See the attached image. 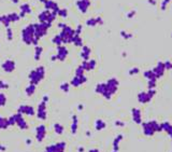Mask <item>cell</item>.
Listing matches in <instances>:
<instances>
[{"label":"cell","mask_w":172,"mask_h":152,"mask_svg":"<svg viewBox=\"0 0 172 152\" xmlns=\"http://www.w3.org/2000/svg\"><path fill=\"white\" fill-rule=\"evenodd\" d=\"M141 126H142V132H143V134L147 137H152L156 133H160V132H161L160 123H158V122L155 120L142 122Z\"/></svg>","instance_id":"6da1fadb"},{"label":"cell","mask_w":172,"mask_h":152,"mask_svg":"<svg viewBox=\"0 0 172 152\" xmlns=\"http://www.w3.org/2000/svg\"><path fill=\"white\" fill-rule=\"evenodd\" d=\"M49 100V97H43V99L40 101V104L38 105L37 110H36V115L39 120L45 121L47 119V110H46V104Z\"/></svg>","instance_id":"7a4b0ae2"},{"label":"cell","mask_w":172,"mask_h":152,"mask_svg":"<svg viewBox=\"0 0 172 152\" xmlns=\"http://www.w3.org/2000/svg\"><path fill=\"white\" fill-rule=\"evenodd\" d=\"M13 118H14V121H15V126H19V128H21L22 130H26L29 128V124L24 118V115L17 112V113L13 114Z\"/></svg>","instance_id":"3957f363"},{"label":"cell","mask_w":172,"mask_h":152,"mask_svg":"<svg viewBox=\"0 0 172 152\" xmlns=\"http://www.w3.org/2000/svg\"><path fill=\"white\" fill-rule=\"evenodd\" d=\"M67 143L65 141H59L56 143H52L50 146H47L44 152H66Z\"/></svg>","instance_id":"277c9868"},{"label":"cell","mask_w":172,"mask_h":152,"mask_svg":"<svg viewBox=\"0 0 172 152\" xmlns=\"http://www.w3.org/2000/svg\"><path fill=\"white\" fill-rule=\"evenodd\" d=\"M17 112L21 113L22 115H26V117L32 118L36 115V109L30 105H21L17 108Z\"/></svg>","instance_id":"5b68a950"},{"label":"cell","mask_w":172,"mask_h":152,"mask_svg":"<svg viewBox=\"0 0 172 152\" xmlns=\"http://www.w3.org/2000/svg\"><path fill=\"white\" fill-rule=\"evenodd\" d=\"M46 137V126L44 124H40L39 126L36 127V140L38 143H43Z\"/></svg>","instance_id":"8992f818"},{"label":"cell","mask_w":172,"mask_h":152,"mask_svg":"<svg viewBox=\"0 0 172 152\" xmlns=\"http://www.w3.org/2000/svg\"><path fill=\"white\" fill-rule=\"evenodd\" d=\"M155 95V91L154 90H150L148 92H141L138 95V100L140 104H147L151 99L153 98Z\"/></svg>","instance_id":"52a82bcc"},{"label":"cell","mask_w":172,"mask_h":152,"mask_svg":"<svg viewBox=\"0 0 172 152\" xmlns=\"http://www.w3.org/2000/svg\"><path fill=\"white\" fill-rule=\"evenodd\" d=\"M131 118H132V121H133L136 124H140L141 125L142 122H143V119H142V111H141L139 108H132Z\"/></svg>","instance_id":"ba28073f"},{"label":"cell","mask_w":172,"mask_h":152,"mask_svg":"<svg viewBox=\"0 0 172 152\" xmlns=\"http://www.w3.org/2000/svg\"><path fill=\"white\" fill-rule=\"evenodd\" d=\"M160 128H161V132H165L172 139V124L170 122H167L166 121V122L160 123Z\"/></svg>","instance_id":"9c48e42d"},{"label":"cell","mask_w":172,"mask_h":152,"mask_svg":"<svg viewBox=\"0 0 172 152\" xmlns=\"http://www.w3.org/2000/svg\"><path fill=\"white\" fill-rule=\"evenodd\" d=\"M70 130H71V134H72V135H75V134L78 133V130H79V119H78V115H75V114H73V115H72L71 127H70Z\"/></svg>","instance_id":"30bf717a"},{"label":"cell","mask_w":172,"mask_h":152,"mask_svg":"<svg viewBox=\"0 0 172 152\" xmlns=\"http://www.w3.org/2000/svg\"><path fill=\"white\" fill-rule=\"evenodd\" d=\"M124 139V135L123 134H118L117 136L114 138L113 140V151H119V146H121V143Z\"/></svg>","instance_id":"8fae6325"},{"label":"cell","mask_w":172,"mask_h":152,"mask_svg":"<svg viewBox=\"0 0 172 152\" xmlns=\"http://www.w3.org/2000/svg\"><path fill=\"white\" fill-rule=\"evenodd\" d=\"M10 127L9 118H6L0 114V130H6Z\"/></svg>","instance_id":"7c38bea8"},{"label":"cell","mask_w":172,"mask_h":152,"mask_svg":"<svg viewBox=\"0 0 172 152\" xmlns=\"http://www.w3.org/2000/svg\"><path fill=\"white\" fill-rule=\"evenodd\" d=\"M106 127V123L102 119H97L95 121V128L97 130H103Z\"/></svg>","instance_id":"4fadbf2b"},{"label":"cell","mask_w":172,"mask_h":152,"mask_svg":"<svg viewBox=\"0 0 172 152\" xmlns=\"http://www.w3.org/2000/svg\"><path fill=\"white\" fill-rule=\"evenodd\" d=\"M53 130L55 132V134H57V135H63L64 132H65V127H64L63 124L55 123L53 125Z\"/></svg>","instance_id":"5bb4252c"},{"label":"cell","mask_w":172,"mask_h":152,"mask_svg":"<svg viewBox=\"0 0 172 152\" xmlns=\"http://www.w3.org/2000/svg\"><path fill=\"white\" fill-rule=\"evenodd\" d=\"M6 104V96L3 93H0V108L4 107Z\"/></svg>","instance_id":"9a60e30c"},{"label":"cell","mask_w":172,"mask_h":152,"mask_svg":"<svg viewBox=\"0 0 172 152\" xmlns=\"http://www.w3.org/2000/svg\"><path fill=\"white\" fill-rule=\"evenodd\" d=\"M34 91H36V85H34V84L29 85L28 87H27V90H26V92H27V95L28 96H31L34 93Z\"/></svg>","instance_id":"2e32d148"},{"label":"cell","mask_w":172,"mask_h":152,"mask_svg":"<svg viewBox=\"0 0 172 152\" xmlns=\"http://www.w3.org/2000/svg\"><path fill=\"white\" fill-rule=\"evenodd\" d=\"M114 124H115V126H117V127H124L126 125L125 122H124V121H121V120H116L115 122H114Z\"/></svg>","instance_id":"e0dca14e"},{"label":"cell","mask_w":172,"mask_h":152,"mask_svg":"<svg viewBox=\"0 0 172 152\" xmlns=\"http://www.w3.org/2000/svg\"><path fill=\"white\" fill-rule=\"evenodd\" d=\"M65 85H61V90H64L65 92H68L69 91V84H67V83H64Z\"/></svg>","instance_id":"ac0fdd59"},{"label":"cell","mask_w":172,"mask_h":152,"mask_svg":"<svg viewBox=\"0 0 172 152\" xmlns=\"http://www.w3.org/2000/svg\"><path fill=\"white\" fill-rule=\"evenodd\" d=\"M6 83H3L2 81H0V89H8V85H4Z\"/></svg>","instance_id":"d6986e66"},{"label":"cell","mask_w":172,"mask_h":152,"mask_svg":"<svg viewBox=\"0 0 172 152\" xmlns=\"http://www.w3.org/2000/svg\"><path fill=\"white\" fill-rule=\"evenodd\" d=\"M6 150V146H2V145H0V152H4Z\"/></svg>","instance_id":"ffe728a7"},{"label":"cell","mask_w":172,"mask_h":152,"mask_svg":"<svg viewBox=\"0 0 172 152\" xmlns=\"http://www.w3.org/2000/svg\"><path fill=\"white\" fill-rule=\"evenodd\" d=\"M26 143H27L28 146H30V145L32 143V140L30 139V138H28V139H26Z\"/></svg>","instance_id":"44dd1931"},{"label":"cell","mask_w":172,"mask_h":152,"mask_svg":"<svg viewBox=\"0 0 172 152\" xmlns=\"http://www.w3.org/2000/svg\"><path fill=\"white\" fill-rule=\"evenodd\" d=\"M79 152H84L85 149H84V147H79V149H78Z\"/></svg>","instance_id":"7402d4cb"},{"label":"cell","mask_w":172,"mask_h":152,"mask_svg":"<svg viewBox=\"0 0 172 152\" xmlns=\"http://www.w3.org/2000/svg\"><path fill=\"white\" fill-rule=\"evenodd\" d=\"M78 108H79V110L82 111V110H83V108H84V106H83V105H79Z\"/></svg>","instance_id":"603a6c76"},{"label":"cell","mask_w":172,"mask_h":152,"mask_svg":"<svg viewBox=\"0 0 172 152\" xmlns=\"http://www.w3.org/2000/svg\"><path fill=\"white\" fill-rule=\"evenodd\" d=\"M88 152H100L98 149H91V150H88Z\"/></svg>","instance_id":"cb8c5ba5"},{"label":"cell","mask_w":172,"mask_h":152,"mask_svg":"<svg viewBox=\"0 0 172 152\" xmlns=\"http://www.w3.org/2000/svg\"><path fill=\"white\" fill-rule=\"evenodd\" d=\"M86 135H87V137H89V136H91V132H89V130H88V132H86Z\"/></svg>","instance_id":"d4e9b609"},{"label":"cell","mask_w":172,"mask_h":152,"mask_svg":"<svg viewBox=\"0 0 172 152\" xmlns=\"http://www.w3.org/2000/svg\"><path fill=\"white\" fill-rule=\"evenodd\" d=\"M112 152H118V151H112Z\"/></svg>","instance_id":"484cf974"},{"label":"cell","mask_w":172,"mask_h":152,"mask_svg":"<svg viewBox=\"0 0 172 152\" xmlns=\"http://www.w3.org/2000/svg\"><path fill=\"white\" fill-rule=\"evenodd\" d=\"M171 143H172V139H171Z\"/></svg>","instance_id":"4316f807"}]
</instances>
